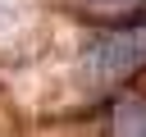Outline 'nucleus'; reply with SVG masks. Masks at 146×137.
<instances>
[{
  "instance_id": "3",
  "label": "nucleus",
  "mask_w": 146,
  "mask_h": 137,
  "mask_svg": "<svg viewBox=\"0 0 146 137\" xmlns=\"http://www.w3.org/2000/svg\"><path fill=\"white\" fill-rule=\"evenodd\" d=\"M82 5V14H91V18H128V14H137L146 0H78Z\"/></svg>"
},
{
  "instance_id": "2",
  "label": "nucleus",
  "mask_w": 146,
  "mask_h": 137,
  "mask_svg": "<svg viewBox=\"0 0 146 137\" xmlns=\"http://www.w3.org/2000/svg\"><path fill=\"white\" fill-rule=\"evenodd\" d=\"M110 137H146V96L132 91L110 114Z\"/></svg>"
},
{
  "instance_id": "1",
  "label": "nucleus",
  "mask_w": 146,
  "mask_h": 137,
  "mask_svg": "<svg viewBox=\"0 0 146 137\" xmlns=\"http://www.w3.org/2000/svg\"><path fill=\"white\" fill-rule=\"evenodd\" d=\"M146 59V46H141V32H123V37H100L91 46V73L96 78H119L128 68H137Z\"/></svg>"
}]
</instances>
